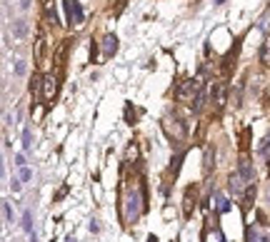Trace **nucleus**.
Masks as SVG:
<instances>
[{"label": "nucleus", "mask_w": 270, "mask_h": 242, "mask_svg": "<svg viewBox=\"0 0 270 242\" xmlns=\"http://www.w3.org/2000/svg\"><path fill=\"white\" fill-rule=\"evenodd\" d=\"M20 8H23V10H28V8H30V0H20Z\"/></svg>", "instance_id": "nucleus-29"}, {"label": "nucleus", "mask_w": 270, "mask_h": 242, "mask_svg": "<svg viewBox=\"0 0 270 242\" xmlns=\"http://www.w3.org/2000/svg\"><path fill=\"white\" fill-rule=\"evenodd\" d=\"M43 60H45V35L38 33V40H35V62L43 65Z\"/></svg>", "instance_id": "nucleus-14"}, {"label": "nucleus", "mask_w": 270, "mask_h": 242, "mask_svg": "<svg viewBox=\"0 0 270 242\" xmlns=\"http://www.w3.org/2000/svg\"><path fill=\"white\" fill-rule=\"evenodd\" d=\"M143 210H145V200H143V195H138L133 187L128 190V195H125V222H138L140 220V215H143Z\"/></svg>", "instance_id": "nucleus-1"}, {"label": "nucleus", "mask_w": 270, "mask_h": 242, "mask_svg": "<svg viewBox=\"0 0 270 242\" xmlns=\"http://www.w3.org/2000/svg\"><path fill=\"white\" fill-rule=\"evenodd\" d=\"M3 212H5V220L13 222V212H10V205H8V202H3Z\"/></svg>", "instance_id": "nucleus-26"}, {"label": "nucleus", "mask_w": 270, "mask_h": 242, "mask_svg": "<svg viewBox=\"0 0 270 242\" xmlns=\"http://www.w3.org/2000/svg\"><path fill=\"white\" fill-rule=\"evenodd\" d=\"M213 157H215V150H213V147H205V157H202V173H205V175L213 173V165H215Z\"/></svg>", "instance_id": "nucleus-15"}, {"label": "nucleus", "mask_w": 270, "mask_h": 242, "mask_svg": "<svg viewBox=\"0 0 270 242\" xmlns=\"http://www.w3.org/2000/svg\"><path fill=\"white\" fill-rule=\"evenodd\" d=\"M115 50H118V38L110 33V35H105V38H103V58L115 55Z\"/></svg>", "instance_id": "nucleus-11"}, {"label": "nucleus", "mask_w": 270, "mask_h": 242, "mask_svg": "<svg viewBox=\"0 0 270 242\" xmlns=\"http://www.w3.org/2000/svg\"><path fill=\"white\" fill-rule=\"evenodd\" d=\"M25 70H28V65H25V60H15V75H25Z\"/></svg>", "instance_id": "nucleus-24"}, {"label": "nucleus", "mask_w": 270, "mask_h": 242, "mask_svg": "<svg viewBox=\"0 0 270 242\" xmlns=\"http://www.w3.org/2000/svg\"><path fill=\"white\" fill-rule=\"evenodd\" d=\"M63 5H65L68 23H70V25H80V23L85 20L83 8H80V3H78V0H63Z\"/></svg>", "instance_id": "nucleus-4"}, {"label": "nucleus", "mask_w": 270, "mask_h": 242, "mask_svg": "<svg viewBox=\"0 0 270 242\" xmlns=\"http://www.w3.org/2000/svg\"><path fill=\"white\" fill-rule=\"evenodd\" d=\"M135 160H138V145L130 142V145H128V150H125V163L130 165V163H135Z\"/></svg>", "instance_id": "nucleus-19"}, {"label": "nucleus", "mask_w": 270, "mask_h": 242, "mask_svg": "<svg viewBox=\"0 0 270 242\" xmlns=\"http://www.w3.org/2000/svg\"><path fill=\"white\" fill-rule=\"evenodd\" d=\"M238 173L243 175V180L248 182V185H255V170H253V165H250L248 157H240V160H238Z\"/></svg>", "instance_id": "nucleus-8"}, {"label": "nucleus", "mask_w": 270, "mask_h": 242, "mask_svg": "<svg viewBox=\"0 0 270 242\" xmlns=\"http://www.w3.org/2000/svg\"><path fill=\"white\" fill-rule=\"evenodd\" d=\"M228 185H230V190H233V195H243L245 190H248V182L243 180V175L235 170V173H230V178H228Z\"/></svg>", "instance_id": "nucleus-9"}, {"label": "nucleus", "mask_w": 270, "mask_h": 242, "mask_svg": "<svg viewBox=\"0 0 270 242\" xmlns=\"http://www.w3.org/2000/svg\"><path fill=\"white\" fill-rule=\"evenodd\" d=\"M30 220H33V215H30V210H25V215H23V227H25V232H28V235H35V232H33V222H30Z\"/></svg>", "instance_id": "nucleus-21"}, {"label": "nucleus", "mask_w": 270, "mask_h": 242, "mask_svg": "<svg viewBox=\"0 0 270 242\" xmlns=\"http://www.w3.org/2000/svg\"><path fill=\"white\" fill-rule=\"evenodd\" d=\"M40 88H43V77L33 75V80H30V95H33V100H40Z\"/></svg>", "instance_id": "nucleus-17"}, {"label": "nucleus", "mask_w": 270, "mask_h": 242, "mask_svg": "<svg viewBox=\"0 0 270 242\" xmlns=\"http://www.w3.org/2000/svg\"><path fill=\"white\" fill-rule=\"evenodd\" d=\"M238 50H240V43H235V48L225 55V62H223V75H230V67H235V58H238Z\"/></svg>", "instance_id": "nucleus-13"}, {"label": "nucleus", "mask_w": 270, "mask_h": 242, "mask_svg": "<svg viewBox=\"0 0 270 242\" xmlns=\"http://www.w3.org/2000/svg\"><path fill=\"white\" fill-rule=\"evenodd\" d=\"M268 170H270V160H268Z\"/></svg>", "instance_id": "nucleus-31"}, {"label": "nucleus", "mask_w": 270, "mask_h": 242, "mask_svg": "<svg viewBox=\"0 0 270 242\" xmlns=\"http://www.w3.org/2000/svg\"><path fill=\"white\" fill-rule=\"evenodd\" d=\"M210 98H213L215 110H223V108H225V103H228V85H225V83H218V85L213 88Z\"/></svg>", "instance_id": "nucleus-5"}, {"label": "nucleus", "mask_w": 270, "mask_h": 242, "mask_svg": "<svg viewBox=\"0 0 270 242\" xmlns=\"http://www.w3.org/2000/svg\"><path fill=\"white\" fill-rule=\"evenodd\" d=\"M202 93V77H195V80H185L178 90H175V100L180 103H188V100H195Z\"/></svg>", "instance_id": "nucleus-2"}, {"label": "nucleus", "mask_w": 270, "mask_h": 242, "mask_svg": "<svg viewBox=\"0 0 270 242\" xmlns=\"http://www.w3.org/2000/svg\"><path fill=\"white\" fill-rule=\"evenodd\" d=\"M15 163H18V168H23V165H25V155H18Z\"/></svg>", "instance_id": "nucleus-28"}, {"label": "nucleus", "mask_w": 270, "mask_h": 242, "mask_svg": "<svg viewBox=\"0 0 270 242\" xmlns=\"http://www.w3.org/2000/svg\"><path fill=\"white\" fill-rule=\"evenodd\" d=\"M30 178H33V170L23 165V168H20V180H23V182H28V180H30Z\"/></svg>", "instance_id": "nucleus-25"}, {"label": "nucleus", "mask_w": 270, "mask_h": 242, "mask_svg": "<svg viewBox=\"0 0 270 242\" xmlns=\"http://www.w3.org/2000/svg\"><path fill=\"white\" fill-rule=\"evenodd\" d=\"M195 205H198V190L190 185V187H185V197H183V215H185V217H190V215H193V210H195Z\"/></svg>", "instance_id": "nucleus-6"}, {"label": "nucleus", "mask_w": 270, "mask_h": 242, "mask_svg": "<svg viewBox=\"0 0 270 242\" xmlns=\"http://www.w3.org/2000/svg\"><path fill=\"white\" fill-rule=\"evenodd\" d=\"M23 147H25V152L33 147V140H30V127H25V130H23Z\"/></svg>", "instance_id": "nucleus-22"}, {"label": "nucleus", "mask_w": 270, "mask_h": 242, "mask_svg": "<svg viewBox=\"0 0 270 242\" xmlns=\"http://www.w3.org/2000/svg\"><path fill=\"white\" fill-rule=\"evenodd\" d=\"M268 202H270V182H268Z\"/></svg>", "instance_id": "nucleus-30"}, {"label": "nucleus", "mask_w": 270, "mask_h": 242, "mask_svg": "<svg viewBox=\"0 0 270 242\" xmlns=\"http://www.w3.org/2000/svg\"><path fill=\"white\" fill-rule=\"evenodd\" d=\"M213 210L220 212V215L228 212V210H230V200H228L223 192H215V195H213Z\"/></svg>", "instance_id": "nucleus-12"}, {"label": "nucleus", "mask_w": 270, "mask_h": 242, "mask_svg": "<svg viewBox=\"0 0 270 242\" xmlns=\"http://www.w3.org/2000/svg\"><path fill=\"white\" fill-rule=\"evenodd\" d=\"M180 163H183V155H175V157H173V165H170V173H173V178L178 175V168H180Z\"/></svg>", "instance_id": "nucleus-23"}, {"label": "nucleus", "mask_w": 270, "mask_h": 242, "mask_svg": "<svg viewBox=\"0 0 270 242\" xmlns=\"http://www.w3.org/2000/svg\"><path fill=\"white\" fill-rule=\"evenodd\" d=\"M45 20L50 25H58V13H55V3L53 0H45Z\"/></svg>", "instance_id": "nucleus-16"}, {"label": "nucleus", "mask_w": 270, "mask_h": 242, "mask_svg": "<svg viewBox=\"0 0 270 242\" xmlns=\"http://www.w3.org/2000/svg\"><path fill=\"white\" fill-rule=\"evenodd\" d=\"M260 60H263V65L270 67V38L263 43V48H260Z\"/></svg>", "instance_id": "nucleus-20"}, {"label": "nucleus", "mask_w": 270, "mask_h": 242, "mask_svg": "<svg viewBox=\"0 0 270 242\" xmlns=\"http://www.w3.org/2000/svg\"><path fill=\"white\" fill-rule=\"evenodd\" d=\"M55 93H58V77L53 75V72H48L45 77H43V100H53L55 98Z\"/></svg>", "instance_id": "nucleus-7"}, {"label": "nucleus", "mask_w": 270, "mask_h": 242, "mask_svg": "<svg viewBox=\"0 0 270 242\" xmlns=\"http://www.w3.org/2000/svg\"><path fill=\"white\" fill-rule=\"evenodd\" d=\"M258 155H260L263 160H270V135L258 145Z\"/></svg>", "instance_id": "nucleus-18"}, {"label": "nucleus", "mask_w": 270, "mask_h": 242, "mask_svg": "<svg viewBox=\"0 0 270 242\" xmlns=\"http://www.w3.org/2000/svg\"><path fill=\"white\" fill-rule=\"evenodd\" d=\"M65 195H68V187H60V190H58V195H55V200H63Z\"/></svg>", "instance_id": "nucleus-27"}, {"label": "nucleus", "mask_w": 270, "mask_h": 242, "mask_svg": "<svg viewBox=\"0 0 270 242\" xmlns=\"http://www.w3.org/2000/svg\"><path fill=\"white\" fill-rule=\"evenodd\" d=\"M13 38L20 43V40H25L28 38V33H30V28H28V20H23V18H18V20H13Z\"/></svg>", "instance_id": "nucleus-10"}, {"label": "nucleus", "mask_w": 270, "mask_h": 242, "mask_svg": "<svg viewBox=\"0 0 270 242\" xmlns=\"http://www.w3.org/2000/svg\"><path fill=\"white\" fill-rule=\"evenodd\" d=\"M163 130H165V135L170 137V142H183V140H185V127H183V120H178L175 115H165V120H163Z\"/></svg>", "instance_id": "nucleus-3"}]
</instances>
